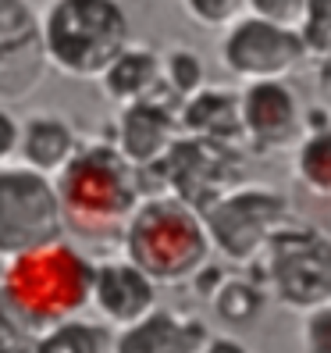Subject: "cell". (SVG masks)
I'll return each mask as SVG.
<instances>
[{
	"mask_svg": "<svg viewBox=\"0 0 331 353\" xmlns=\"http://www.w3.org/2000/svg\"><path fill=\"white\" fill-rule=\"evenodd\" d=\"M47 65L68 79H100L129 47L121 0H47L39 14Z\"/></svg>",
	"mask_w": 331,
	"mask_h": 353,
	"instance_id": "277c9868",
	"label": "cell"
},
{
	"mask_svg": "<svg viewBox=\"0 0 331 353\" xmlns=\"http://www.w3.org/2000/svg\"><path fill=\"white\" fill-rule=\"evenodd\" d=\"M239 118H242V132L257 147H288V143H296L299 114H296L292 93L278 79L250 82L239 97Z\"/></svg>",
	"mask_w": 331,
	"mask_h": 353,
	"instance_id": "7c38bea8",
	"label": "cell"
},
{
	"mask_svg": "<svg viewBox=\"0 0 331 353\" xmlns=\"http://www.w3.org/2000/svg\"><path fill=\"white\" fill-rule=\"evenodd\" d=\"M160 82H168V86L182 97H189L203 86V65L196 61L193 50H168L160 57Z\"/></svg>",
	"mask_w": 331,
	"mask_h": 353,
	"instance_id": "ac0fdd59",
	"label": "cell"
},
{
	"mask_svg": "<svg viewBox=\"0 0 331 353\" xmlns=\"http://www.w3.org/2000/svg\"><path fill=\"white\" fill-rule=\"evenodd\" d=\"M96 82H100L103 97L125 108V103H136L142 97H153V90L160 86V57L147 47L129 43Z\"/></svg>",
	"mask_w": 331,
	"mask_h": 353,
	"instance_id": "9a60e30c",
	"label": "cell"
},
{
	"mask_svg": "<svg viewBox=\"0 0 331 353\" xmlns=\"http://www.w3.org/2000/svg\"><path fill=\"white\" fill-rule=\"evenodd\" d=\"M18 136H22V121L8 108H0V164L18 161Z\"/></svg>",
	"mask_w": 331,
	"mask_h": 353,
	"instance_id": "603a6c76",
	"label": "cell"
},
{
	"mask_svg": "<svg viewBox=\"0 0 331 353\" xmlns=\"http://www.w3.org/2000/svg\"><path fill=\"white\" fill-rule=\"evenodd\" d=\"M47 68L32 0H0V100H25L43 82Z\"/></svg>",
	"mask_w": 331,
	"mask_h": 353,
	"instance_id": "ba28073f",
	"label": "cell"
},
{
	"mask_svg": "<svg viewBox=\"0 0 331 353\" xmlns=\"http://www.w3.org/2000/svg\"><path fill=\"white\" fill-rule=\"evenodd\" d=\"M153 307H157V282L147 272H139L129 257L93 264L89 310H96L107 325L125 328L139 318H147Z\"/></svg>",
	"mask_w": 331,
	"mask_h": 353,
	"instance_id": "9c48e42d",
	"label": "cell"
},
{
	"mask_svg": "<svg viewBox=\"0 0 331 353\" xmlns=\"http://www.w3.org/2000/svg\"><path fill=\"white\" fill-rule=\"evenodd\" d=\"M68 232L57 182L22 161L0 164V257L43 250Z\"/></svg>",
	"mask_w": 331,
	"mask_h": 353,
	"instance_id": "5b68a950",
	"label": "cell"
},
{
	"mask_svg": "<svg viewBox=\"0 0 331 353\" xmlns=\"http://www.w3.org/2000/svg\"><path fill=\"white\" fill-rule=\"evenodd\" d=\"M121 250L157 285H178L206 264L211 236L189 200L142 196L121 228Z\"/></svg>",
	"mask_w": 331,
	"mask_h": 353,
	"instance_id": "7a4b0ae2",
	"label": "cell"
},
{
	"mask_svg": "<svg viewBox=\"0 0 331 353\" xmlns=\"http://www.w3.org/2000/svg\"><path fill=\"white\" fill-rule=\"evenodd\" d=\"M299 175L321 193H331V132L306 139L299 150Z\"/></svg>",
	"mask_w": 331,
	"mask_h": 353,
	"instance_id": "d6986e66",
	"label": "cell"
},
{
	"mask_svg": "<svg viewBox=\"0 0 331 353\" xmlns=\"http://www.w3.org/2000/svg\"><path fill=\"white\" fill-rule=\"evenodd\" d=\"M182 125L189 129L196 139H224L228 132H239L242 129L239 100L232 93H217V90L200 86L196 93L185 97Z\"/></svg>",
	"mask_w": 331,
	"mask_h": 353,
	"instance_id": "2e32d148",
	"label": "cell"
},
{
	"mask_svg": "<svg viewBox=\"0 0 331 353\" xmlns=\"http://www.w3.org/2000/svg\"><path fill=\"white\" fill-rule=\"evenodd\" d=\"M93 264L96 261H89L78 246L65 239L4 261V282H0L4 310L39 328L75 318L78 310L89 307Z\"/></svg>",
	"mask_w": 331,
	"mask_h": 353,
	"instance_id": "6da1fadb",
	"label": "cell"
},
{
	"mask_svg": "<svg viewBox=\"0 0 331 353\" xmlns=\"http://www.w3.org/2000/svg\"><path fill=\"white\" fill-rule=\"evenodd\" d=\"M257 18H267V22H278L288 29H299L306 18V0H246Z\"/></svg>",
	"mask_w": 331,
	"mask_h": 353,
	"instance_id": "44dd1931",
	"label": "cell"
},
{
	"mask_svg": "<svg viewBox=\"0 0 331 353\" xmlns=\"http://www.w3.org/2000/svg\"><path fill=\"white\" fill-rule=\"evenodd\" d=\"M32 353H107V343H103V332L96 325L65 318L32 343Z\"/></svg>",
	"mask_w": 331,
	"mask_h": 353,
	"instance_id": "e0dca14e",
	"label": "cell"
},
{
	"mask_svg": "<svg viewBox=\"0 0 331 353\" xmlns=\"http://www.w3.org/2000/svg\"><path fill=\"white\" fill-rule=\"evenodd\" d=\"M306 39L299 29H288L267 18H235L224 26L221 39V61L232 75L246 82H264V79H281L288 68L299 61Z\"/></svg>",
	"mask_w": 331,
	"mask_h": 353,
	"instance_id": "8992f818",
	"label": "cell"
},
{
	"mask_svg": "<svg viewBox=\"0 0 331 353\" xmlns=\"http://www.w3.org/2000/svg\"><path fill=\"white\" fill-rule=\"evenodd\" d=\"M303 39L314 47L331 43V0H306V18H303Z\"/></svg>",
	"mask_w": 331,
	"mask_h": 353,
	"instance_id": "7402d4cb",
	"label": "cell"
},
{
	"mask_svg": "<svg viewBox=\"0 0 331 353\" xmlns=\"http://www.w3.org/2000/svg\"><path fill=\"white\" fill-rule=\"evenodd\" d=\"M78 136L72 129V121L39 111L22 121V136H18V161L29 168L57 175L61 168H68V161L78 154Z\"/></svg>",
	"mask_w": 331,
	"mask_h": 353,
	"instance_id": "5bb4252c",
	"label": "cell"
},
{
	"mask_svg": "<svg viewBox=\"0 0 331 353\" xmlns=\"http://www.w3.org/2000/svg\"><path fill=\"white\" fill-rule=\"evenodd\" d=\"M175 132H178L175 114L153 97H142L118 111L114 147L132 168H153L175 147Z\"/></svg>",
	"mask_w": 331,
	"mask_h": 353,
	"instance_id": "8fae6325",
	"label": "cell"
},
{
	"mask_svg": "<svg viewBox=\"0 0 331 353\" xmlns=\"http://www.w3.org/2000/svg\"><path fill=\"white\" fill-rule=\"evenodd\" d=\"M271 275L281 289L285 303L314 310L331 300V246H324L317 236L278 243Z\"/></svg>",
	"mask_w": 331,
	"mask_h": 353,
	"instance_id": "30bf717a",
	"label": "cell"
},
{
	"mask_svg": "<svg viewBox=\"0 0 331 353\" xmlns=\"http://www.w3.org/2000/svg\"><path fill=\"white\" fill-rule=\"evenodd\" d=\"M0 282H4V257H0Z\"/></svg>",
	"mask_w": 331,
	"mask_h": 353,
	"instance_id": "cb8c5ba5",
	"label": "cell"
},
{
	"mask_svg": "<svg viewBox=\"0 0 331 353\" xmlns=\"http://www.w3.org/2000/svg\"><path fill=\"white\" fill-rule=\"evenodd\" d=\"M132 164L121 157L114 143H89L78 147L68 168L54 175L65 225L78 236H114L125 228L129 214L136 211L139 182Z\"/></svg>",
	"mask_w": 331,
	"mask_h": 353,
	"instance_id": "3957f363",
	"label": "cell"
},
{
	"mask_svg": "<svg viewBox=\"0 0 331 353\" xmlns=\"http://www.w3.org/2000/svg\"><path fill=\"white\" fill-rule=\"evenodd\" d=\"M0 353H4V346H0Z\"/></svg>",
	"mask_w": 331,
	"mask_h": 353,
	"instance_id": "d4e9b609",
	"label": "cell"
},
{
	"mask_svg": "<svg viewBox=\"0 0 331 353\" xmlns=\"http://www.w3.org/2000/svg\"><path fill=\"white\" fill-rule=\"evenodd\" d=\"M281 211L285 207L278 193L253 185V190L217 196L211 203V211L203 214V225H206V236H211V246H217L221 254H228L235 261H246L278 228Z\"/></svg>",
	"mask_w": 331,
	"mask_h": 353,
	"instance_id": "52a82bcc",
	"label": "cell"
},
{
	"mask_svg": "<svg viewBox=\"0 0 331 353\" xmlns=\"http://www.w3.org/2000/svg\"><path fill=\"white\" fill-rule=\"evenodd\" d=\"M206 328L196 318L153 307L147 318L118 328L111 353H203Z\"/></svg>",
	"mask_w": 331,
	"mask_h": 353,
	"instance_id": "4fadbf2b",
	"label": "cell"
},
{
	"mask_svg": "<svg viewBox=\"0 0 331 353\" xmlns=\"http://www.w3.org/2000/svg\"><path fill=\"white\" fill-rule=\"evenodd\" d=\"M182 8L189 11V18H196L206 29H224L232 26L239 11L246 8V0H182Z\"/></svg>",
	"mask_w": 331,
	"mask_h": 353,
	"instance_id": "ffe728a7",
	"label": "cell"
}]
</instances>
